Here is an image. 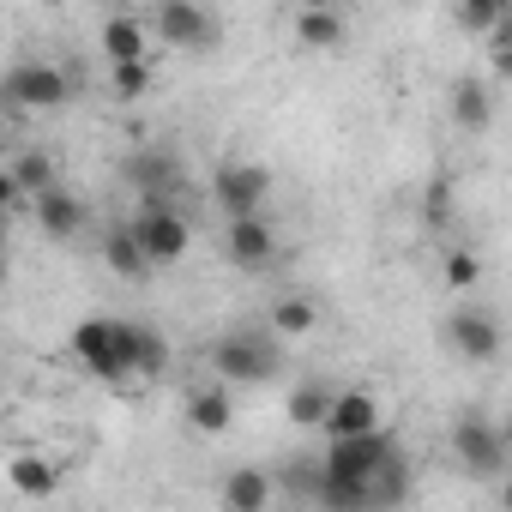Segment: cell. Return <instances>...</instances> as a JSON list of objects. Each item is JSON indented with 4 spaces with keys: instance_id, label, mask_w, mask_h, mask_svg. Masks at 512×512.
<instances>
[{
    "instance_id": "1",
    "label": "cell",
    "mask_w": 512,
    "mask_h": 512,
    "mask_svg": "<svg viewBox=\"0 0 512 512\" xmlns=\"http://www.w3.org/2000/svg\"><path fill=\"white\" fill-rule=\"evenodd\" d=\"M392 458H404V446H398L392 428L326 440V506H338V512L374 506V500H380V470H386Z\"/></svg>"
},
{
    "instance_id": "2",
    "label": "cell",
    "mask_w": 512,
    "mask_h": 512,
    "mask_svg": "<svg viewBox=\"0 0 512 512\" xmlns=\"http://www.w3.org/2000/svg\"><path fill=\"white\" fill-rule=\"evenodd\" d=\"M73 356L97 380H139V368H133V320H115V314L79 320L73 326Z\"/></svg>"
},
{
    "instance_id": "3",
    "label": "cell",
    "mask_w": 512,
    "mask_h": 512,
    "mask_svg": "<svg viewBox=\"0 0 512 512\" xmlns=\"http://www.w3.org/2000/svg\"><path fill=\"white\" fill-rule=\"evenodd\" d=\"M211 368L229 380V386H266L284 362H278V332H253V326H235L211 344Z\"/></svg>"
},
{
    "instance_id": "4",
    "label": "cell",
    "mask_w": 512,
    "mask_h": 512,
    "mask_svg": "<svg viewBox=\"0 0 512 512\" xmlns=\"http://www.w3.org/2000/svg\"><path fill=\"white\" fill-rule=\"evenodd\" d=\"M452 458H458L470 476H482V482H500V476L512 470L506 428H500V422H488L482 410H458V422H452Z\"/></svg>"
},
{
    "instance_id": "5",
    "label": "cell",
    "mask_w": 512,
    "mask_h": 512,
    "mask_svg": "<svg viewBox=\"0 0 512 512\" xmlns=\"http://www.w3.org/2000/svg\"><path fill=\"white\" fill-rule=\"evenodd\" d=\"M127 223H133V235H139V247H145V260H151V266H175V260H187L193 223L181 217L175 199H139V211H133Z\"/></svg>"
},
{
    "instance_id": "6",
    "label": "cell",
    "mask_w": 512,
    "mask_h": 512,
    "mask_svg": "<svg viewBox=\"0 0 512 512\" xmlns=\"http://www.w3.org/2000/svg\"><path fill=\"white\" fill-rule=\"evenodd\" d=\"M446 344H452V356H464L470 368H488V362H500V350H506V326H500L494 308L458 302V308L446 314Z\"/></svg>"
},
{
    "instance_id": "7",
    "label": "cell",
    "mask_w": 512,
    "mask_h": 512,
    "mask_svg": "<svg viewBox=\"0 0 512 512\" xmlns=\"http://www.w3.org/2000/svg\"><path fill=\"white\" fill-rule=\"evenodd\" d=\"M157 43L181 49V55H205L217 49V13L205 0H157V19H151Z\"/></svg>"
},
{
    "instance_id": "8",
    "label": "cell",
    "mask_w": 512,
    "mask_h": 512,
    "mask_svg": "<svg viewBox=\"0 0 512 512\" xmlns=\"http://www.w3.org/2000/svg\"><path fill=\"white\" fill-rule=\"evenodd\" d=\"M67 97H73V79H67V67H55V61H19V67L7 73V103H13V109L55 115Z\"/></svg>"
},
{
    "instance_id": "9",
    "label": "cell",
    "mask_w": 512,
    "mask_h": 512,
    "mask_svg": "<svg viewBox=\"0 0 512 512\" xmlns=\"http://www.w3.org/2000/svg\"><path fill=\"white\" fill-rule=\"evenodd\" d=\"M211 199H217V211L223 217H247V211H266V199H272V175L260 169V163H217L211 169Z\"/></svg>"
},
{
    "instance_id": "10",
    "label": "cell",
    "mask_w": 512,
    "mask_h": 512,
    "mask_svg": "<svg viewBox=\"0 0 512 512\" xmlns=\"http://www.w3.org/2000/svg\"><path fill=\"white\" fill-rule=\"evenodd\" d=\"M223 253L241 272H260L278 260V235L266 223V211H247V217H223Z\"/></svg>"
},
{
    "instance_id": "11",
    "label": "cell",
    "mask_w": 512,
    "mask_h": 512,
    "mask_svg": "<svg viewBox=\"0 0 512 512\" xmlns=\"http://www.w3.org/2000/svg\"><path fill=\"white\" fill-rule=\"evenodd\" d=\"M127 181H133L139 199H175V193H181V163H175L169 151L145 145V151L127 157Z\"/></svg>"
},
{
    "instance_id": "12",
    "label": "cell",
    "mask_w": 512,
    "mask_h": 512,
    "mask_svg": "<svg viewBox=\"0 0 512 512\" xmlns=\"http://www.w3.org/2000/svg\"><path fill=\"white\" fill-rule=\"evenodd\" d=\"M85 223H91V217H85V199L67 193L61 181H55L49 193H37V229H43L49 241H79Z\"/></svg>"
},
{
    "instance_id": "13",
    "label": "cell",
    "mask_w": 512,
    "mask_h": 512,
    "mask_svg": "<svg viewBox=\"0 0 512 512\" xmlns=\"http://www.w3.org/2000/svg\"><path fill=\"white\" fill-rule=\"evenodd\" d=\"M374 428H386V410H380V398H374V392H362V386H344V392L332 398L326 440H338V434H374Z\"/></svg>"
},
{
    "instance_id": "14",
    "label": "cell",
    "mask_w": 512,
    "mask_h": 512,
    "mask_svg": "<svg viewBox=\"0 0 512 512\" xmlns=\"http://www.w3.org/2000/svg\"><path fill=\"white\" fill-rule=\"evenodd\" d=\"M229 422H235V398H229V380L223 374L187 392V428L193 434H229Z\"/></svg>"
},
{
    "instance_id": "15",
    "label": "cell",
    "mask_w": 512,
    "mask_h": 512,
    "mask_svg": "<svg viewBox=\"0 0 512 512\" xmlns=\"http://www.w3.org/2000/svg\"><path fill=\"white\" fill-rule=\"evenodd\" d=\"M452 127L464 133H488L494 127V91L482 73H458L452 79Z\"/></svg>"
},
{
    "instance_id": "16",
    "label": "cell",
    "mask_w": 512,
    "mask_h": 512,
    "mask_svg": "<svg viewBox=\"0 0 512 512\" xmlns=\"http://www.w3.org/2000/svg\"><path fill=\"white\" fill-rule=\"evenodd\" d=\"M290 31H296V43L314 49V55H332V49H344V37H350L344 7H302Z\"/></svg>"
},
{
    "instance_id": "17",
    "label": "cell",
    "mask_w": 512,
    "mask_h": 512,
    "mask_svg": "<svg viewBox=\"0 0 512 512\" xmlns=\"http://www.w3.org/2000/svg\"><path fill=\"white\" fill-rule=\"evenodd\" d=\"M103 260H109V272L127 278V284H145V278H151V260H145L133 223H109V229H103Z\"/></svg>"
},
{
    "instance_id": "18",
    "label": "cell",
    "mask_w": 512,
    "mask_h": 512,
    "mask_svg": "<svg viewBox=\"0 0 512 512\" xmlns=\"http://www.w3.org/2000/svg\"><path fill=\"white\" fill-rule=\"evenodd\" d=\"M217 494H223V506H229V512H266V506L278 500V482H272L266 470L241 464V470H229V476H223V488H217Z\"/></svg>"
},
{
    "instance_id": "19",
    "label": "cell",
    "mask_w": 512,
    "mask_h": 512,
    "mask_svg": "<svg viewBox=\"0 0 512 512\" xmlns=\"http://www.w3.org/2000/svg\"><path fill=\"white\" fill-rule=\"evenodd\" d=\"M151 37H157V31H145V19H133V13H115V19L97 31L103 61H145V55H151Z\"/></svg>"
},
{
    "instance_id": "20",
    "label": "cell",
    "mask_w": 512,
    "mask_h": 512,
    "mask_svg": "<svg viewBox=\"0 0 512 512\" xmlns=\"http://www.w3.org/2000/svg\"><path fill=\"white\" fill-rule=\"evenodd\" d=\"M278 494L296 506H326V458H290L278 476Z\"/></svg>"
},
{
    "instance_id": "21",
    "label": "cell",
    "mask_w": 512,
    "mask_h": 512,
    "mask_svg": "<svg viewBox=\"0 0 512 512\" xmlns=\"http://www.w3.org/2000/svg\"><path fill=\"white\" fill-rule=\"evenodd\" d=\"M332 386L326 380H296L290 386V398H284V416L296 422V428H326V416H332Z\"/></svg>"
},
{
    "instance_id": "22",
    "label": "cell",
    "mask_w": 512,
    "mask_h": 512,
    "mask_svg": "<svg viewBox=\"0 0 512 512\" xmlns=\"http://www.w3.org/2000/svg\"><path fill=\"white\" fill-rule=\"evenodd\" d=\"M320 326V302L314 296H278L272 302V332L278 338H308Z\"/></svg>"
},
{
    "instance_id": "23",
    "label": "cell",
    "mask_w": 512,
    "mask_h": 512,
    "mask_svg": "<svg viewBox=\"0 0 512 512\" xmlns=\"http://www.w3.org/2000/svg\"><path fill=\"white\" fill-rule=\"evenodd\" d=\"M133 368H139V380L169 374V338H163L157 326H139V320H133Z\"/></svg>"
},
{
    "instance_id": "24",
    "label": "cell",
    "mask_w": 512,
    "mask_h": 512,
    "mask_svg": "<svg viewBox=\"0 0 512 512\" xmlns=\"http://www.w3.org/2000/svg\"><path fill=\"white\" fill-rule=\"evenodd\" d=\"M151 79H157V73H151V55H145V61H109V91H115L121 103H139V97L151 91Z\"/></svg>"
},
{
    "instance_id": "25",
    "label": "cell",
    "mask_w": 512,
    "mask_h": 512,
    "mask_svg": "<svg viewBox=\"0 0 512 512\" xmlns=\"http://www.w3.org/2000/svg\"><path fill=\"white\" fill-rule=\"evenodd\" d=\"M7 482H13L25 500H43L61 476H55V464H49V458H19V464H7Z\"/></svg>"
},
{
    "instance_id": "26",
    "label": "cell",
    "mask_w": 512,
    "mask_h": 512,
    "mask_svg": "<svg viewBox=\"0 0 512 512\" xmlns=\"http://www.w3.org/2000/svg\"><path fill=\"white\" fill-rule=\"evenodd\" d=\"M452 13H458V25H464L470 37H488V31L506 19V0H452Z\"/></svg>"
},
{
    "instance_id": "27",
    "label": "cell",
    "mask_w": 512,
    "mask_h": 512,
    "mask_svg": "<svg viewBox=\"0 0 512 512\" xmlns=\"http://www.w3.org/2000/svg\"><path fill=\"white\" fill-rule=\"evenodd\" d=\"M446 284H452V290H476V284H482V260H476L470 247H452V253H446Z\"/></svg>"
},
{
    "instance_id": "28",
    "label": "cell",
    "mask_w": 512,
    "mask_h": 512,
    "mask_svg": "<svg viewBox=\"0 0 512 512\" xmlns=\"http://www.w3.org/2000/svg\"><path fill=\"white\" fill-rule=\"evenodd\" d=\"M488 61H494V73L512 85V19H500V25L488 31Z\"/></svg>"
},
{
    "instance_id": "29",
    "label": "cell",
    "mask_w": 512,
    "mask_h": 512,
    "mask_svg": "<svg viewBox=\"0 0 512 512\" xmlns=\"http://www.w3.org/2000/svg\"><path fill=\"white\" fill-rule=\"evenodd\" d=\"M500 500H506V506H512V470H506V476H500Z\"/></svg>"
},
{
    "instance_id": "30",
    "label": "cell",
    "mask_w": 512,
    "mask_h": 512,
    "mask_svg": "<svg viewBox=\"0 0 512 512\" xmlns=\"http://www.w3.org/2000/svg\"><path fill=\"white\" fill-rule=\"evenodd\" d=\"M302 7H344V0H302Z\"/></svg>"
},
{
    "instance_id": "31",
    "label": "cell",
    "mask_w": 512,
    "mask_h": 512,
    "mask_svg": "<svg viewBox=\"0 0 512 512\" xmlns=\"http://www.w3.org/2000/svg\"><path fill=\"white\" fill-rule=\"evenodd\" d=\"M500 428H506V446H512V410H506V422H500Z\"/></svg>"
}]
</instances>
